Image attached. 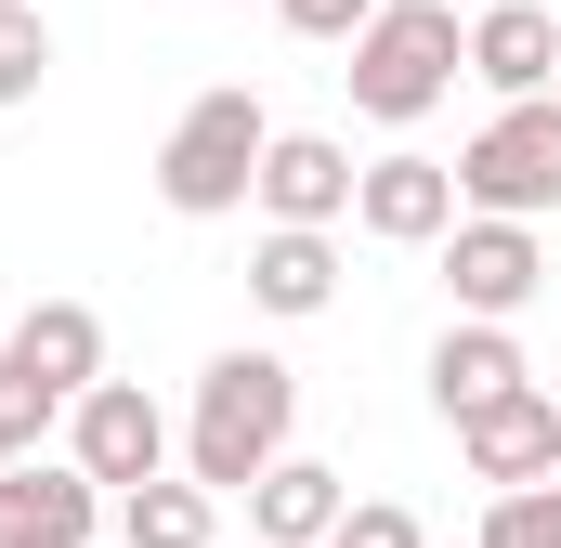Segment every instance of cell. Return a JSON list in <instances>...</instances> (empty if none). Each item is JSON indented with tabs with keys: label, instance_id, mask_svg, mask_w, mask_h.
<instances>
[{
	"label": "cell",
	"instance_id": "25",
	"mask_svg": "<svg viewBox=\"0 0 561 548\" xmlns=\"http://www.w3.org/2000/svg\"><path fill=\"white\" fill-rule=\"evenodd\" d=\"M105 548H118V536H105Z\"/></svg>",
	"mask_w": 561,
	"mask_h": 548
},
{
	"label": "cell",
	"instance_id": "4",
	"mask_svg": "<svg viewBox=\"0 0 561 548\" xmlns=\"http://www.w3.org/2000/svg\"><path fill=\"white\" fill-rule=\"evenodd\" d=\"M457 209L483 222H549L561 209V105H496L457 144Z\"/></svg>",
	"mask_w": 561,
	"mask_h": 548
},
{
	"label": "cell",
	"instance_id": "17",
	"mask_svg": "<svg viewBox=\"0 0 561 548\" xmlns=\"http://www.w3.org/2000/svg\"><path fill=\"white\" fill-rule=\"evenodd\" d=\"M39 79H53V13H39V0H13V13H0V118H13V105H39Z\"/></svg>",
	"mask_w": 561,
	"mask_h": 548
},
{
	"label": "cell",
	"instance_id": "5",
	"mask_svg": "<svg viewBox=\"0 0 561 548\" xmlns=\"http://www.w3.org/2000/svg\"><path fill=\"white\" fill-rule=\"evenodd\" d=\"M66 457H79L105 496H131V483H170L183 431H170V406H157L144 379H105V392H79V406H66Z\"/></svg>",
	"mask_w": 561,
	"mask_h": 548
},
{
	"label": "cell",
	"instance_id": "9",
	"mask_svg": "<svg viewBox=\"0 0 561 548\" xmlns=\"http://www.w3.org/2000/svg\"><path fill=\"white\" fill-rule=\"evenodd\" d=\"M105 483L79 470V457H26V470H0V548H105Z\"/></svg>",
	"mask_w": 561,
	"mask_h": 548
},
{
	"label": "cell",
	"instance_id": "20",
	"mask_svg": "<svg viewBox=\"0 0 561 548\" xmlns=\"http://www.w3.org/2000/svg\"><path fill=\"white\" fill-rule=\"evenodd\" d=\"M275 26H287V39H340V53H353V39L379 26V0H275Z\"/></svg>",
	"mask_w": 561,
	"mask_h": 548
},
{
	"label": "cell",
	"instance_id": "8",
	"mask_svg": "<svg viewBox=\"0 0 561 548\" xmlns=\"http://www.w3.org/2000/svg\"><path fill=\"white\" fill-rule=\"evenodd\" d=\"M353 222H366L379 249H444V236H457V157H419V144L366 157V183H353Z\"/></svg>",
	"mask_w": 561,
	"mask_h": 548
},
{
	"label": "cell",
	"instance_id": "19",
	"mask_svg": "<svg viewBox=\"0 0 561 548\" xmlns=\"http://www.w3.org/2000/svg\"><path fill=\"white\" fill-rule=\"evenodd\" d=\"M327 548H431V523L405 510V496H353V523H340Z\"/></svg>",
	"mask_w": 561,
	"mask_h": 548
},
{
	"label": "cell",
	"instance_id": "13",
	"mask_svg": "<svg viewBox=\"0 0 561 548\" xmlns=\"http://www.w3.org/2000/svg\"><path fill=\"white\" fill-rule=\"evenodd\" d=\"M510 392H536L523 340H510V327H470V313H457V327L431 340V406H444V431H457V418H483V406H510Z\"/></svg>",
	"mask_w": 561,
	"mask_h": 548
},
{
	"label": "cell",
	"instance_id": "1",
	"mask_svg": "<svg viewBox=\"0 0 561 548\" xmlns=\"http://www.w3.org/2000/svg\"><path fill=\"white\" fill-rule=\"evenodd\" d=\"M287 431H300V366H287V353H249V340L209 353V366H196V406H183V483L249 496L287 457Z\"/></svg>",
	"mask_w": 561,
	"mask_h": 548
},
{
	"label": "cell",
	"instance_id": "23",
	"mask_svg": "<svg viewBox=\"0 0 561 548\" xmlns=\"http://www.w3.org/2000/svg\"><path fill=\"white\" fill-rule=\"evenodd\" d=\"M222 13H236V0H222Z\"/></svg>",
	"mask_w": 561,
	"mask_h": 548
},
{
	"label": "cell",
	"instance_id": "12",
	"mask_svg": "<svg viewBox=\"0 0 561 548\" xmlns=\"http://www.w3.org/2000/svg\"><path fill=\"white\" fill-rule=\"evenodd\" d=\"M470 79H483L496 105H549L561 13H549V0H496V13H470Z\"/></svg>",
	"mask_w": 561,
	"mask_h": 548
},
{
	"label": "cell",
	"instance_id": "2",
	"mask_svg": "<svg viewBox=\"0 0 561 548\" xmlns=\"http://www.w3.org/2000/svg\"><path fill=\"white\" fill-rule=\"evenodd\" d=\"M340 79H353V105H366L379 132H419L431 105L470 79V26H457L444 0H379V26L353 39V66H340Z\"/></svg>",
	"mask_w": 561,
	"mask_h": 548
},
{
	"label": "cell",
	"instance_id": "21",
	"mask_svg": "<svg viewBox=\"0 0 561 548\" xmlns=\"http://www.w3.org/2000/svg\"><path fill=\"white\" fill-rule=\"evenodd\" d=\"M39 431H53V406H39V392H26V379L0 366V470H26V457H53Z\"/></svg>",
	"mask_w": 561,
	"mask_h": 548
},
{
	"label": "cell",
	"instance_id": "3",
	"mask_svg": "<svg viewBox=\"0 0 561 548\" xmlns=\"http://www.w3.org/2000/svg\"><path fill=\"white\" fill-rule=\"evenodd\" d=\"M262 144H275L262 92H249V79H222V92H196V105L170 118V144H157V196H170L183 222H222V209H249Z\"/></svg>",
	"mask_w": 561,
	"mask_h": 548
},
{
	"label": "cell",
	"instance_id": "16",
	"mask_svg": "<svg viewBox=\"0 0 561 548\" xmlns=\"http://www.w3.org/2000/svg\"><path fill=\"white\" fill-rule=\"evenodd\" d=\"M105 536H118V548H209V536H222V496L170 470V483H131V496L105 510Z\"/></svg>",
	"mask_w": 561,
	"mask_h": 548
},
{
	"label": "cell",
	"instance_id": "10",
	"mask_svg": "<svg viewBox=\"0 0 561 548\" xmlns=\"http://www.w3.org/2000/svg\"><path fill=\"white\" fill-rule=\"evenodd\" d=\"M0 366H13L39 406H79V392H105V313H92V300H26L13 340H0Z\"/></svg>",
	"mask_w": 561,
	"mask_h": 548
},
{
	"label": "cell",
	"instance_id": "18",
	"mask_svg": "<svg viewBox=\"0 0 561 548\" xmlns=\"http://www.w3.org/2000/svg\"><path fill=\"white\" fill-rule=\"evenodd\" d=\"M483 548H561V483H523V496H483Z\"/></svg>",
	"mask_w": 561,
	"mask_h": 548
},
{
	"label": "cell",
	"instance_id": "6",
	"mask_svg": "<svg viewBox=\"0 0 561 548\" xmlns=\"http://www.w3.org/2000/svg\"><path fill=\"white\" fill-rule=\"evenodd\" d=\"M353 183H366V170H353V144H340V132H275V144H262L249 209L287 222V236H340V222H353Z\"/></svg>",
	"mask_w": 561,
	"mask_h": 548
},
{
	"label": "cell",
	"instance_id": "11",
	"mask_svg": "<svg viewBox=\"0 0 561 548\" xmlns=\"http://www.w3.org/2000/svg\"><path fill=\"white\" fill-rule=\"evenodd\" d=\"M457 457L483 496H523V483H561V392H510V406L457 418Z\"/></svg>",
	"mask_w": 561,
	"mask_h": 548
},
{
	"label": "cell",
	"instance_id": "7",
	"mask_svg": "<svg viewBox=\"0 0 561 548\" xmlns=\"http://www.w3.org/2000/svg\"><path fill=\"white\" fill-rule=\"evenodd\" d=\"M444 287H457V313H470V327H510V313L549 287L536 222H483V209H457V236H444Z\"/></svg>",
	"mask_w": 561,
	"mask_h": 548
},
{
	"label": "cell",
	"instance_id": "22",
	"mask_svg": "<svg viewBox=\"0 0 561 548\" xmlns=\"http://www.w3.org/2000/svg\"><path fill=\"white\" fill-rule=\"evenodd\" d=\"M549 105H561V79H549Z\"/></svg>",
	"mask_w": 561,
	"mask_h": 548
},
{
	"label": "cell",
	"instance_id": "15",
	"mask_svg": "<svg viewBox=\"0 0 561 548\" xmlns=\"http://www.w3.org/2000/svg\"><path fill=\"white\" fill-rule=\"evenodd\" d=\"M249 300H262L275 327L327 313V300H340V236H287V222H262V236H249Z\"/></svg>",
	"mask_w": 561,
	"mask_h": 548
},
{
	"label": "cell",
	"instance_id": "24",
	"mask_svg": "<svg viewBox=\"0 0 561 548\" xmlns=\"http://www.w3.org/2000/svg\"><path fill=\"white\" fill-rule=\"evenodd\" d=\"M0 13H13V0H0Z\"/></svg>",
	"mask_w": 561,
	"mask_h": 548
},
{
	"label": "cell",
	"instance_id": "14",
	"mask_svg": "<svg viewBox=\"0 0 561 548\" xmlns=\"http://www.w3.org/2000/svg\"><path fill=\"white\" fill-rule=\"evenodd\" d=\"M340 523H353V496H340V470H327V457H300V444L249 483V536H262V548H327Z\"/></svg>",
	"mask_w": 561,
	"mask_h": 548
}]
</instances>
